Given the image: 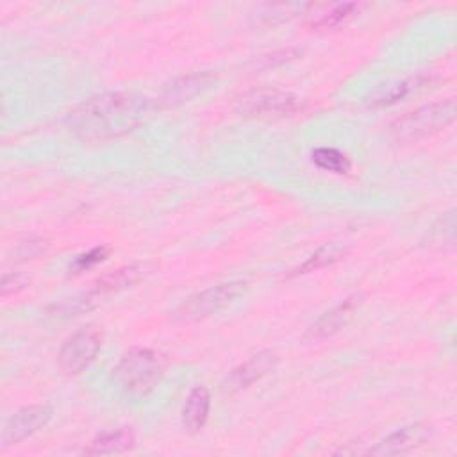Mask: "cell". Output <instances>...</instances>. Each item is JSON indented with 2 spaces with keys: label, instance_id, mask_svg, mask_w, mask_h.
Instances as JSON below:
<instances>
[{
  "label": "cell",
  "instance_id": "cell-9",
  "mask_svg": "<svg viewBox=\"0 0 457 457\" xmlns=\"http://www.w3.org/2000/svg\"><path fill=\"white\" fill-rule=\"evenodd\" d=\"M216 80L218 77L212 71H193L175 77L162 87L159 95V104L164 107H175L184 102H191L198 95L211 89Z\"/></svg>",
  "mask_w": 457,
  "mask_h": 457
},
{
  "label": "cell",
  "instance_id": "cell-19",
  "mask_svg": "<svg viewBox=\"0 0 457 457\" xmlns=\"http://www.w3.org/2000/svg\"><path fill=\"white\" fill-rule=\"evenodd\" d=\"M432 245L439 246H453L455 243V216L453 211L443 214L430 230Z\"/></svg>",
  "mask_w": 457,
  "mask_h": 457
},
{
  "label": "cell",
  "instance_id": "cell-8",
  "mask_svg": "<svg viewBox=\"0 0 457 457\" xmlns=\"http://www.w3.org/2000/svg\"><path fill=\"white\" fill-rule=\"evenodd\" d=\"M278 362V355L271 350H261L245 362L237 364L221 382V393L227 396L248 389L253 382L266 377Z\"/></svg>",
  "mask_w": 457,
  "mask_h": 457
},
{
  "label": "cell",
  "instance_id": "cell-2",
  "mask_svg": "<svg viewBox=\"0 0 457 457\" xmlns=\"http://www.w3.org/2000/svg\"><path fill=\"white\" fill-rule=\"evenodd\" d=\"M166 371V357L154 350L134 346L121 355L112 368L116 387L132 400H141L150 395L161 382Z\"/></svg>",
  "mask_w": 457,
  "mask_h": 457
},
{
  "label": "cell",
  "instance_id": "cell-16",
  "mask_svg": "<svg viewBox=\"0 0 457 457\" xmlns=\"http://www.w3.org/2000/svg\"><path fill=\"white\" fill-rule=\"evenodd\" d=\"M346 255V246L337 243V241H330V243H325L321 245L320 248H316L302 264H298L291 273L289 277H296V275H305V273H311V271H318L325 266H330L337 261H341L343 257Z\"/></svg>",
  "mask_w": 457,
  "mask_h": 457
},
{
  "label": "cell",
  "instance_id": "cell-5",
  "mask_svg": "<svg viewBox=\"0 0 457 457\" xmlns=\"http://www.w3.org/2000/svg\"><path fill=\"white\" fill-rule=\"evenodd\" d=\"M239 114L255 118H284L302 109V98L275 87H259L239 96L236 105Z\"/></svg>",
  "mask_w": 457,
  "mask_h": 457
},
{
  "label": "cell",
  "instance_id": "cell-20",
  "mask_svg": "<svg viewBox=\"0 0 457 457\" xmlns=\"http://www.w3.org/2000/svg\"><path fill=\"white\" fill-rule=\"evenodd\" d=\"M109 255V250L107 246H95L80 255H77L71 262H70V273L71 275H80L91 268H95L96 264L104 262Z\"/></svg>",
  "mask_w": 457,
  "mask_h": 457
},
{
  "label": "cell",
  "instance_id": "cell-12",
  "mask_svg": "<svg viewBox=\"0 0 457 457\" xmlns=\"http://www.w3.org/2000/svg\"><path fill=\"white\" fill-rule=\"evenodd\" d=\"M428 436H430V428L423 423L405 425V427L391 432L387 437H384L373 448H370L368 453H371V455L407 453V452L421 446L428 439Z\"/></svg>",
  "mask_w": 457,
  "mask_h": 457
},
{
  "label": "cell",
  "instance_id": "cell-17",
  "mask_svg": "<svg viewBox=\"0 0 457 457\" xmlns=\"http://www.w3.org/2000/svg\"><path fill=\"white\" fill-rule=\"evenodd\" d=\"M311 161L320 170L337 173V175H345L352 168L350 157L345 152H341L334 146H318V148H314L311 152Z\"/></svg>",
  "mask_w": 457,
  "mask_h": 457
},
{
  "label": "cell",
  "instance_id": "cell-13",
  "mask_svg": "<svg viewBox=\"0 0 457 457\" xmlns=\"http://www.w3.org/2000/svg\"><path fill=\"white\" fill-rule=\"evenodd\" d=\"M143 271H145V266L143 264H127V266H121L118 268L116 271L112 273H107L104 277H100L98 280H95L91 284V287L87 289V293L100 300L107 295H112V293H118V291H123L127 287H132L134 284H137L143 277Z\"/></svg>",
  "mask_w": 457,
  "mask_h": 457
},
{
  "label": "cell",
  "instance_id": "cell-11",
  "mask_svg": "<svg viewBox=\"0 0 457 457\" xmlns=\"http://www.w3.org/2000/svg\"><path fill=\"white\" fill-rule=\"evenodd\" d=\"M430 82H432V79L425 77V75L391 80V82H386V84H380L378 87H375L366 96L364 102H366L368 107H373V109L387 107V105H393V104L411 96L412 93H418V91L425 89Z\"/></svg>",
  "mask_w": 457,
  "mask_h": 457
},
{
  "label": "cell",
  "instance_id": "cell-21",
  "mask_svg": "<svg viewBox=\"0 0 457 457\" xmlns=\"http://www.w3.org/2000/svg\"><path fill=\"white\" fill-rule=\"evenodd\" d=\"M27 284H29V278L23 273H18V271L4 273L2 275V284H0V293H2V296H9L12 293L21 291Z\"/></svg>",
  "mask_w": 457,
  "mask_h": 457
},
{
  "label": "cell",
  "instance_id": "cell-14",
  "mask_svg": "<svg viewBox=\"0 0 457 457\" xmlns=\"http://www.w3.org/2000/svg\"><path fill=\"white\" fill-rule=\"evenodd\" d=\"M136 445V436L130 428L120 427L114 430H105L87 443L82 450L86 455H114L129 452Z\"/></svg>",
  "mask_w": 457,
  "mask_h": 457
},
{
  "label": "cell",
  "instance_id": "cell-7",
  "mask_svg": "<svg viewBox=\"0 0 457 457\" xmlns=\"http://www.w3.org/2000/svg\"><path fill=\"white\" fill-rule=\"evenodd\" d=\"M54 416V409L46 403H36L18 409L7 418L2 428V448L14 446L41 430Z\"/></svg>",
  "mask_w": 457,
  "mask_h": 457
},
{
  "label": "cell",
  "instance_id": "cell-1",
  "mask_svg": "<svg viewBox=\"0 0 457 457\" xmlns=\"http://www.w3.org/2000/svg\"><path fill=\"white\" fill-rule=\"evenodd\" d=\"M154 102L136 91H107L80 102L66 114V129L80 141L96 143L132 132L152 116Z\"/></svg>",
  "mask_w": 457,
  "mask_h": 457
},
{
  "label": "cell",
  "instance_id": "cell-4",
  "mask_svg": "<svg viewBox=\"0 0 457 457\" xmlns=\"http://www.w3.org/2000/svg\"><path fill=\"white\" fill-rule=\"evenodd\" d=\"M248 291L246 280H227L216 286H209L191 296H187L173 312L171 318L177 321H198L209 318L225 307L232 305Z\"/></svg>",
  "mask_w": 457,
  "mask_h": 457
},
{
  "label": "cell",
  "instance_id": "cell-18",
  "mask_svg": "<svg viewBox=\"0 0 457 457\" xmlns=\"http://www.w3.org/2000/svg\"><path fill=\"white\" fill-rule=\"evenodd\" d=\"M359 9L357 4H334L327 12H321L318 20L312 21L314 29H336L353 16Z\"/></svg>",
  "mask_w": 457,
  "mask_h": 457
},
{
  "label": "cell",
  "instance_id": "cell-6",
  "mask_svg": "<svg viewBox=\"0 0 457 457\" xmlns=\"http://www.w3.org/2000/svg\"><path fill=\"white\" fill-rule=\"evenodd\" d=\"M102 348V334L98 328L87 325L70 334L59 350L57 362L62 373L79 375L82 373L98 355Z\"/></svg>",
  "mask_w": 457,
  "mask_h": 457
},
{
  "label": "cell",
  "instance_id": "cell-3",
  "mask_svg": "<svg viewBox=\"0 0 457 457\" xmlns=\"http://www.w3.org/2000/svg\"><path fill=\"white\" fill-rule=\"evenodd\" d=\"M453 120L455 98H446L405 112L396 118L389 129L398 141H416L446 129Z\"/></svg>",
  "mask_w": 457,
  "mask_h": 457
},
{
  "label": "cell",
  "instance_id": "cell-10",
  "mask_svg": "<svg viewBox=\"0 0 457 457\" xmlns=\"http://www.w3.org/2000/svg\"><path fill=\"white\" fill-rule=\"evenodd\" d=\"M359 305H361V298L355 295L343 300L336 307L323 312L314 323H311L303 334V339L314 343V341H321V339L334 336L336 332L345 328L353 320Z\"/></svg>",
  "mask_w": 457,
  "mask_h": 457
},
{
  "label": "cell",
  "instance_id": "cell-15",
  "mask_svg": "<svg viewBox=\"0 0 457 457\" xmlns=\"http://www.w3.org/2000/svg\"><path fill=\"white\" fill-rule=\"evenodd\" d=\"M211 411V393L205 386H196L189 391L182 407V425L187 432H200Z\"/></svg>",
  "mask_w": 457,
  "mask_h": 457
}]
</instances>
